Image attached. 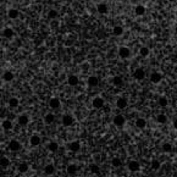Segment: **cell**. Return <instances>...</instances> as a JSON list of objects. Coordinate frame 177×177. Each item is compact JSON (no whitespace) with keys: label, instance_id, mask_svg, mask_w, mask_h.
<instances>
[{"label":"cell","instance_id":"52a82bcc","mask_svg":"<svg viewBox=\"0 0 177 177\" xmlns=\"http://www.w3.org/2000/svg\"><path fill=\"white\" fill-rule=\"evenodd\" d=\"M133 77H134V79H137V81L144 79V77H145V71L143 70V69H137V70H134V72H133Z\"/></svg>","mask_w":177,"mask_h":177},{"label":"cell","instance_id":"484cf974","mask_svg":"<svg viewBox=\"0 0 177 177\" xmlns=\"http://www.w3.org/2000/svg\"><path fill=\"white\" fill-rule=\"evenodd\" d=\"M112 84L115 86V87H121L122 84H124V79H122V77L121 76H115L114 78H112Z\"/></svg>","mask_w":177,"mask_h":177},{"label":"cell","instance_id":"8fae6325","mask_svg":"<svg viewBox=\"0 0 177 177\" xmlns=\"http://www.w3.org/2000/svg\"><path fill=\"white\" fill-rule=\"evenodd\" d=\"M97 11L100 13V15H106L107 11H109V8H107V5L104 4V3H100L97 5Z\"/></svg>","mask_w":177,"mask_h":177},{"label":"cell","instance_id":"83f0119b","mask_svg":"<svg viewBox=\"0 0 177 177\" xmlns=\"http://www.w3.org/2000/svg\"><path fill=\"white\" fill-rule=\"evenodd\" d=\"M48 149H49V152H51V153H56L58 149H59V144L56 142H50L49 144H48Z\"/></svg>","mask_w":177,"mask_h":177},{"label":"cell","instance_id":"9a60e30c","mask_svg":"<svg viewBox=\"0 0 177 177\" xmlns=\"http://www.w3.org/2000/svg\"><path fill=\"white\" fill-rule=\"evenodd\" d=\"M55 166H54L53 164H48V165H45V167H44V173L45 175H48V176H51V175H54L55 173Z\"/></svg>","mask_w":177,"mask_h":177},{"label":"cell","instance_id":"1f68e13d","mask_svg":"<svg viewBox=\"0 0 177 177\" xmlns=\"http://www.w3.org/2000/svg\"><path fill=\"white\" fill-rule=\"evenodd\" d=\"M161 148H162V152L164 153H171V150H172V144L171 143H164V144L161 145Z\"/></svg>","mask_w":177,"mask_h":177},{"label":"cell","instance_id":"4dcf8cb0","mask_svg":"<svg viewBox=\"0 0 177 177\" xmlns=\"http://www.w3.org/2000/svg\"><path fill=\"white\" fill-rule=\"evenodd\" d=\"M66 171H67V173H69V175H76V172H77V166L74 165V164H70L69 166H67Z\"/></svg>","mask_w":177,"mask_h":177},{"label":"cell","instance_id":"836d02e7","mask_svg":"<svg viewBox=\"0 0 177 177\" xmlns=\"http://www.w3.org/2000/svg\"><path fill=\"white\" fill-rule=\"evenodd\" d=\"M91 172L94 173V175H99L100 173V167L97 165V164H91Z\"/></svg>","mask_w":177,"mask_h":177},{"label":"cell","instance_id":"ffe728a7","mask_svg":"<svg viewBox=\"0 0 177 177\" xmlns=\"http://www.w3.org/2000/svg\"><path fill=\"white\" fill-rule=\"evenodd\" d=\"M127 99L126 98H119L117 100H116V106L119 107V109H125L126 106H127Z\"/></svg>","mask_w":177,"mask_h":177},{"label":"cell","instance_id":"4fadbf2b","mask_svg":"<svg viewBox=\"0 0 177 177\" xmlns=\"http://www.w3.org/2000/svg\"><path fill=\"white\" fill-rule=\"evenodd\" d=\"M54 121H55V115L51 114V112L45 114V116H44V124L45 125H51Z\"/></svg>","mask_w":177,"mask_h":177},{"label":"cell","instance_id":"44dd1931","mask_svg":"<svg viewBox=\"0 0 177 177\" xmlns=\"http://www.w3.org/2000/svg\"><path fill=\"white\" fill-rule=\"evenodd\" d=\"M3 79H4V82H11L13 79V73L11 71H5L3 73Z\"/></svg>","mask_w":177,"mask_h":177},{"label":"cell","instance_id":"4316f807","mask_svg":"<svg viewBox=\"0 0 177 177\" xmlns=\"http://www.w3.org/2000/svg\"><path fill=\"white\" fill-rule=\"evenodd\" d=\"M1 127H3V130H5V131H9V130H11L12 128V122L10 121V120H4L3 122H1Z\"/></svg>","mask_w":177,"mask_h":177},{"label":"cell","instance_id":"f546056e","mask_svg":"<svg viewBox=\"0 0 177 177\" xmlns=\"http://www.w3.org/2000/svg\"><path fill=\"white\" fill-rule=\"evenodd\" d=\"M149 54H150V50H149V48H147V46H142L140 49H139V55L142 58L149 56Z\"/></svg>","mask_w":177,"mask_h":177},{"label":"cell","instance_id":"5b68a950","mask_svg":"<svg viewBox=\"0 0 177 177\" xmlns=\"http://www.w3.org/2000/svg\"><path fill=\"white\" fill-rule=\"evenodd\" d=\"M112 122H114V125H115V126H117V127H122V126H124V125L126 124V119H125L124 115H116V116L114 117Z\"/></svg>","mask_w":177,"mask_h":177},{"label":"cell","instance_id":"30bf717a","mask_svg":"<svg viewBox=\"0 0 177 177\" xmlns=\"http://www.w3.org/2000/svg\"><path fill=\"white\" fill-rule=\"evenodd\" d=\"M78 82H79V79H78V76H76V74H70V76L67 77V83L71 87L77 86Z\"/></svg>","mask_w":177,"mask_h":177},{"label":"cell","instance_id":"d6a6232c","mask_svg":"<svg viewBox=\"0 0 177 177\" xmlns=\"http://www.w3.org/2000/svg\"><path fill=\"white\" fill-rule=\"evenodd\" d=\"M9 106L10 107H17L18 106V99L17 98H15V97H12V98H10L9 99Z\"/></svg>","mask_w":177,"mask_h":177},{"label":"cell","instance_id":"e0dca14e","mask_svg":"<svg viewBox=\"0 0 177 177\" xmlns=\"http://www.w3.org/2000/svg\"><path fill=\"white\" fill-rule=\"evenodd\" d=\"M145 11H147V9H145L144 5H137L134 8V13L137 16H143L145 13Z\"/></svg>","mask_w":177,"mask_h":177},{"label":"cell","instance_id":"74e56055","mask_svg":"<svg viewBox=\"0 0 177 177\" xmlns=\"http://www.w3.org/2000/svg\"><path fill=\"white\" fill-rule=\"evenodd\" d=\"M111 165H112L114 167H120V166H121V160H120V158H114V159L111 160Z\"/></svg>","mask_w":177,"mask_h":177},{"label":"cell","instance_id":"cb8c5ba5","mask_svg":"<svg viewBox=\"0 0 177 177\" xmlns=\"http://www.w3.org/2000/svg\"><path fill=\"white\" fill-rule=\"evenodd\" d=\"M17 170H18V172H21V173H26V172L29 170V165L27 164V162H21V164L18 165Z\"/></svg>","mask_w":177,"mask_h":177},{"label":"cell","instance_id":"8992f818","mask_svg":"<svg viewBox=\"0 0 177 177\" xmlns=\"http://www.w3.org/2000/svg\"><path fill=\"white\" fill-rule=\"evenodd\" d=\"M150 82L152 83H154V84H158V83H160L161 82V79H162V74L160 73V72H153L152 74H150Z\"/></svg>","mask_w":177,"mask_h":177},{"label":"cell","instance_id":"7c38bea8","mask_svg":"<svg viewBox=\"0 0 177 177\" xmlns=\"http://www.w3.org/2000/svg\"><path fill=\"white\" fill-rule=\"evenodd\" d=\"M69 149L71 152H73V153H77L79 149H81V143L78 142V140H73V142H71L70 144H69Z\"/></svg>","mask_w":177,"mask_h":177},{"label":"cell","instance_id":"9c48e42d","mask_svg":"<svg viewBox=\"0 0 177 177\" xmlns=\"http://www.w3.org/2000/svg\"><path fill=\"white\" fill-rule=\"evenodd\" d=\"M17 122H18L20 126H27V125H28V122H29V117L27 116V115L22 114V115H20V116L17 117Z\"/></svg>","mask_w":177,"mask_h":177},{"label":"cell","instance_id":"7a4b0ae2","mask_svg":"<svg viewBox=\"0 0 177 177\" xmlns=\"http://www.w3.org/2000/svg\"><path fill=\"white\" fill-rule=\"evenodd\" d=\"M119 56H120L121 59L130 58V56H131L130 48H127V46H120V48H119Z\"/></svg>","mask_w":177,"mask_h":177},{"label":"cell","instance_id":"8d00e7d4","mask_svg":"<svg viewBox=\"0 0 177 177\" xmlns=\"http://www.w3.org/2000/svg\"><path fill=\"white\" fill-rule=\"evenodd\" d=\"M58 11L55 10V9H51V10H49V12H48V17H49L50 20H54V18H56L58 17Z\"/></svg>","mask_w":177,"mask_h":177},{"label":"cell","instance_id":"60d3db41","mask_svg":"<svg viewBox=\"0 0 177 177\" xmlns=\"http://www.w3.org/2000/svg\"><path fill=\"white\" fill-rule=\"evenodd\" d=\"M175 33H176V34H177V25L175 26Z\"/></svg>","mask_w":177,"mask_h":177},{"label":"cell","instance_id":"3957f363","mask_svg":"<svg viewBox=\"0 0 177 177\" xmlns=\"http://www.w3.org/2000/svg\"><path fill=\"white\" fill-rule=\"evenodd\" d=\"M61 121H63V125H64V126L70 127V126L73 125L74 119H73L72 115H70V114H65L64 116H63V119H61Z\"/></svg>","mask_w":177,"mask_h":177},{"label":"cell","instance_id":"f35d334b","mask_svg":"<svg viewBox=\"0 0 177 177\" xmlns=\"http://www.w3.org/2000/svg\"><path fill=\"white\" fill-rule=\"evenodd\" d=\"M9 165H10V160H9L8 158H5V156H4V158H1V167H3V169H6Z\"/></svg>","mask_w":177,"mask_h":177},{"label":"cell","instance_id":"2e32d148","mask_svg":"<svg viewBox=\"0 0 177 177\" xmlns=\"http://www.w3.org/2000/svg\"><path fill=\"white\" fill-rule=\"evenodd\" d=\"M60 105H61V101H60L59 98H51V99L49 100V106H50L51 109H59Z\"/></svg>","mask_w":177,"mask_h":177},{"label":"cell","instance_id":"d6986e66","mask_svg":"<svg viewBox=\"0 0 177 177\" xmlns=\"http://www.w3.org/2000/svg\"><path fill=\"white\" fill-rule=\"evenodd\" d=\"M145 126H147V121H145V119L139 117V119L136 120V127L139 128V130H143V128H145Z\"/></svg>","mask_w":177,"mask_h":177},{"label":"cell","instance_id":"5bb4252c","mask_svg":"<svg viewBox=\"0 0 177 177\" xmlns=\"http://www.w3.org/2000/svg\"><path fill=\"white\" fill-rule=\"evenodd\" d=\"M29 144L32 147H38L40 144V137L37 134H33L31 136V138H29Z\"/></svg>","mask_w":177,"mask_h":177},{"label":"cell","instance_id":"7402d4cb","mask_svg":"<svg viewBox=\"0 0 177 177\" xmlns=\"http://www.w3.org/2000/svg\"><path fill=\"white\" fill-rule=\"evenodd\" d=\"M112 34L116 36V37L122 36V34H124V27H121V26H115L114 28H112Z\"/></svg>","mask_w":177,"mask_h":177},{"label":"cell","instance_id":"d590c367","mask_svg":"<svg viewBox=\"0 0 177 177\" xmlns=\"http://www.w3.org/2000/svg\"><path fill=\"white\" fill-rule=\"evenodd\" d=\"M159 105H160L161 107H166V106L169 105V99L165 98V97L159 98Z\"/></svg>","mask_w":177,"mask_h":177},{"label":"cell","instance_id":"f1b7e54d","mask_svg":"<svg viewBox=\"0 0 177 177\" xmlns=\"http://www.w3.org/2000/svg\"><path fill=\"white\" fill-rule=\"evenodd\" d=\"M156 121H158L160 125H165L167 122V116L165 114H159L158 116H156Z\"/></svg>","mask_w":177,"mask_h":177},{"label":"cell","instance_id":"ba28073f","mask_svg":"<svg viewBox=\"0 0 177 177\" xmlns=\"http://www.w3.org/2000/svg\"><path fill=\"white\" fill-rule=\"evenodd\" d=\"M9 149H10L11 152H18L20 149H21V144H20L18 140L12 139V140L9 143Z\"/></svg>","mask_w":177,"mask_h":177},{"label":"cell","instance_id":"d4e9b609","mask_svg":"<svg viewBox=\"0 0 177 177\" xmlns=\"http://www.w3.org/2000/svg\"><path fill=\"white\" fill-rule=\"evenodd\" d=\"M3 36H4L5 38H12L13 36H15V32L12 31V28L6 27V28H4V31H3Z\"/></svg>","mask_w":177,"mask_h":177},{"label":"cell","instance_id":"ab89813d","mask_svg":"<svg viewBox=\"0 0 177 177\" xmlns=\"http://www.w3.org/2000/svg\"><path fill=\"white\" fill-rule=\"evenodd\" d=\"M173 128H175V130H177V119L173 120Z\"/></svg>","mask_w":177,"mask_h":177},{"label":"cell","instance_id":"e575fe53","mask_svg":"<svg viewBox=\"0 0 177 177\" xmlns=\"http://www.w3.org/2000/svg\"><path fill=\"white\" fill-rule=\"evenodd\" d=\"M161 167V164H160V161L159 160H156V159H154V160H152V169L154 170V171H158V170Z\"/></svg>","mask_w":177,"mask_h":177},{"label":"cell","instance_id":"277c9868","mask_svg":"<svg viewBox=\"0 0 177 177\" xmlns=\"http://www.w3.org/2000/svg\"><path fill=\"white\" fill-rule=\"evenodd\" d=\"M104 104H105V100L101 98V97H95L94 99H93V101H92V105H93V107H95V109H101L104 106Z\"/></svg>","mask_w":177,"mask_h":177},{"label":"cell","instance_id":"6da1fadb","mask_svg":"<svg viewBox=\"0 0 177 177\" xmlns=\"http://www.w3.org/2000/svg\"><path fill=\"white\" fill-rule=\"evenodd\" d=\"M127 167H128V170H130L131 172H137V171L140 170V164L137 160H131V161H128Z\"/></svg>","mask_w":177,"mask_h":177},{"label":"cell","instance_id":"603a6c76","mask_svg":"<svg viewBox=\"0 0 177 177\" xmlns=\"http://www.w3.org/2000/svg\"><path fill=\"white\" fill-rule=\"evenodd\" d=\"M18 16H20V12H18V10H16V9H10V10L8 11V17L11 18V20H15V18H17Z\"/></svg>","mask_w":177,"mask_h":177},{"label":"cell","instance_id":"ac0fdd59","mask_svg":"<svg viewBox=\"0 0 177 177\" xmlns=\"http://www.w3.org/2000/svg\"><path fill=\"white\" fill-rule=\"evenodd\" d=\"M88 86L89 87H97L99 84V78L97 76H91L89 78H88Z\"/></svg>","mask_w":177,"mask_h":177}]
</instances>
